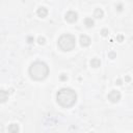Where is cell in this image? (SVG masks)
<instances>
[{
	"instance_id": "6da1fadb",
	"label": "cell",
	"mask_w": 133,
	"mask_h": 133,
	"mask_svg": "<svg viewBox=\"0 0 133 133\" xmlns=\"http://www.w3.org/2000/svg\"><path fill=\"white\" fill-rule=\"evenodd\" d=\"M56 101L60 106L65 108H70L77 101V94L75 93L74 89L69 87L60 88L56 94Z\"/></svg>"
},
{
	"instance_id": "7a4b0ae2",
	"label": "cell",
	"mask_w": 133,
	"mask_h": 133,
	"mask_svg": "<svg viewBox=\"0 0 133 133\" xmlns=\"http://www.w3.org/2000/svg\"><path fill=\"white\" fill-rule=\"evenodd\" d=\"M49 74V68L44 62H34L29 67V75L33 80H44Z\"/></svg>"
},
{
	"instance_id": "3957f363",
	"label": "cell",
	"mask_w": 133,
	"mask_h": 133,
	"mask_svg": "<svg viewBox=\"0 0 133 133\" xmlns=\"http://www.w3.org/2000/svg\"><path fill=\"white\" fill-rule=\"evenodd\" d=\"M57 44H58V47L63 51H71L76 46V37L75 35L70 34V33L63 34L58 39Z\"/></svg>"
},
{
	"instance_id": "277c9868",
	"label": "cell",
	"mask_w": 133,
	"mask_h": 133,
	"mask_svg": "<svg viewBox=\"0 0 133 133\" xmlns=\"http://www.w3.org/2000/svg\"><path fill=\"white\" fill-rule=\"evenodd\" d=\"M107 98H108V100H109L110 102L117 103V102H119L120 99H121V93H120L119 90H117V89H113V90H111V91L108 94Z\"/></svg>"
},
{
	"instance_id": "5b68a950",
	"label": "cell",
	"mask_w": 133,
	"mask_h": 133,
	"mask_svg": "<svg viewBox=\"0 0 133 133\" xmlns=\"http://www.w3.org/2000/svg\"><path fill=\"white\" fill-rule=\"evenodd\" d=\"M66 20L70 23H74L77 21V19H78V14L74 12V11H69L67 14H66Z\"/></svg>"
},
{
	"instance_id": "8992f818",
	"label": "cell",
	"mask_w": 133,
	"mask_h": 133,
	"mask_svg": "<svg viewBox=\"0 0 133 133\" xmlns=\"http://www.w3.org/2000/svg\"><path fill=\"white\" fill-rule=\"evenodd\" d=\"M79 42H80V45H81L82 47H87V46L90 45V42H91V41H90V39H89V36L83 34V35L80 36Z\"/></svg>"
},
{
	"instance_id": "52a82bcc",
	"label": "cell",
	"mask_w": 133,
	"mask_h": 133,
	"mask_svg": "<svg viewBox=\"0 0 133 133\" xmlns=\"http://www.w3.org/2000/svg\"><path fill=\"white\" fill-rule=\"evenodd\" d=\"M36 14H37V16H39L40 18H45L48 15V9L45 6H40L39 8H37V11H36Z\"/></svg>"
},
{
	"instance_id": "ba28073f",
	"label": "cell",
	"mask_w": 133,
	"mask_h": 133,
	"mask_svg": "<svg viewBox=\"0 0 133 133\" xmlns=\"http://www.w3.org/2000/svg\"><path fill=\"white\" fill-rule=\"evenodd\" d=\"M8 99V93L4 89H0V103H4Z\"/></svg>"
},
{
	"instance_id": "9c48e42d",
	"label": "cell",
	"mask_w": 133,
	"mask_h": 133,
	"mask_svg": "<svg viewBox=\"0 0 133 133\" xmlns=\"http://www.w3.org/2000/svg\"><path fill=\"white\" fill-rule=\"evenodd\" d=\"M19 130H20V128H19V126L17 124H11L8 126V132L9 133H18Z\"/></svg>"
},
{
	"instance_id": "30bf717a",
	"label": "cell",
	"mask_w": 133,
	"mask_h": 133,
	"mask_svg": "<svg viewBox=\"0 0 133 133\" xmlns=\"http://www.w3.org/2000/svg\"><path fill=\"white\" fill-rule=\"evenodd\" d=\"M104 16V12L102 8H96L94 12V17L97 18V19H101L102 17Z\"/></svg>"
},
{
	"instance_id": "8fae6325",
	"label": "cell",
	"mask_w": 133,
	"mask_h": 133,
	"mask_svg": "<svg viewBox=\"0 0 133 133\" xmlns=\"http://www.w3.org/2000/svg\"><path fill=\"white\" fill-rule=\"evenodd\" d=\"M84 25L87 28H90V27H93L95 25V22H94V20L91 18H85L84 19Z\"/></svg>"
},
{
	"instance_id": "7c38bea8",
	"label": "cell",
	"mask_w": 133,
	"mask_h": 133,
	"mask_svg": "<svg viewBox=\"0 0 133 133\" xmlns=\"http://www.w3.org/2000/svg\"><path fill=\"white\" fill-rule=\"evenodd\" d=\"M101 66V60L98 58H93L90 60V67L93 68H99Z\"/></svg>"
},
{
	"instance_id": "4fadbf2b",
	"label": "cell",
	"mask_w": 133,
	"mask_h": 133,
	"mask_svg": "<svg viewBox=\"0 0 133 133\" xmlns=\"http://www.w3.org/2000/svg\"><path fill=\"white\" fill-rule=\"evenodd\" d=\"M45 42H46V40H45L44 36H39V39H37V43H39L40 45H44Z\"/></svg>"
},
{
	"instance_id": "5bb4252c",
	"label": "cell",
	"mask_w": 133,
	"mask_h": 133,
	"mask_svg": "<svg viewBox=\"0 0 133 133\" xmlns=\"http://www.w3.org/2000/svg\"><path fill=\"white\" fill-rule=\"evenodd\" d=\"M108 34H109V31H108L107 28H103V29L101 30V35H102V36H107Z\"/></svg>"
},
{
	"instance_id": "9a60e30c",
	"label": "cell",
	"mask_w": 133,
	"mask_h": 133,
	"mask_svg": "<svg viewBox=\"0 0 133 133\" xmlns=\"http://www.w3.org/2000/svg\"><path fill=\"white\" fill-rule=\"evenodd\" d=\"M59 79H60L62 81H67V80H68V76H67L66 74H62V75L59 76Z\"/></svg>"
},
{
	"instance_id": "2e32d148",
	"label": "cell",
	"mask_w": 133,
	"mask_h": 133,
	"mask_svg": "<svg viewBox=\"0 0 133 133\" xmlns=\"http://www.w3.org/2000/svg\"><path fill=\"white\" fill-rule=\"evenodd\" d=\"M116 56H117V54H116L115 52H109V53H108V57L111 58V59H115Z\"/></svg>"
},
{
	"instance_id": "e0dca14e",
	"label": "cell",
	"mask_w": 133,
	"mask_h": 133,
	"mask_svg": "<svg viewBox=\"0 0 133 133\" xmlns=\"http://www.w3.org/2000/svg\"><path fill=\"white\" fill-rule=\"evenodd\" d=\"M116 7H117V11H119V12H122V11H123V4H122V3H118V4L116 5Z\"/></svg>"
},
{
	"instance_id": "ac0fdd59",
	"label": "cell",
	"mask_w": 133,
	"mask_h": 133,
	"mask_svg": "<svg viewBox=\"0 0 133 133\" xmlns=\"http://www.w3.org/2000/svg\"><path fill=\"white\" fill-rule=\"evenodd\" d=\"M117 41L120 42V43H122V42L124 41V35H122V34L118 35V36H117Z\"/></svg>"
},
{
	"instance_id": "d6986e66",
	"label": "cell",
	"mask_w": 133,
	"mask_h": 133,
	"mask_svg": "<svg viewBox=\"0 0 133 133\" xmlns=\"http://www.w3.org/2000/svg\"><path fill=\"white\" fill-rule=\"evenodd\" d=\"M33 42H34L33 36H28V37H27V43H28V44H32Z\"/></svg>"
},
{
	"instance_id": "ffe728a7",
	"label": "cell",
	"mask_w": 133,
	"mask_h": 133,
	"mask_svg": "<svg viewBox=\"0 0 133 133\" xmlns=\"http://www.w3.org/2000/svg\"><path fill=\"white\" fill-rule=\"evenodd\" d=\"M116 84H118V85H122V84H123V81H122V79H118V80L116 81Z\"/></svg>"
},
{
	"instance_id": "44dd1931",
	"label": "cell",
	"mask_w": 133,
	"mask_h": 133,
	"mask_svg": "<svg viewBox=\"0 0 133 133\" xmlns=\"http://www.w3.org/2000/svg\"><path fill=\"white\" fill-rule=\"evenodd\" d=\"M125 80H126V81H127V82H130V80H131V78H130V77H129V76H127V77H126V78H125Z\"/></svg>"
},
{
	"instance_id": "7402d4cb",
	"label": "cell",
	"mask_w": 133,
	"mask_h": 133,
	"mask_svg": "<svg viewBox=\"0 0 133 133\" xmlns=\"http://www.w3.org/2000/svg\"><path fill=\"white\" fill-rule=\"evenodd\" d=\"M90 133H93V132H90Z\"/></svg>"
}]
</instances>
